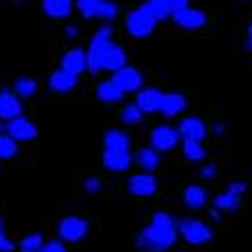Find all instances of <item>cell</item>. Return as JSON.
<instances>
[{"label": "cell", "mask_w": 252, "mask_h": 252, "mask_svg": "<svg viewBox=\"0 0 252 252\" xmlns=\"http://www.w3.org/2000/svg\"><path fill=\"white\" fill-rule=\"evenodd\" d=\"M6 131H8V135H10L12 139H16V141H31V139H34L36 133H38L36 127H34V123L29 121V119H25V117H16V119L8 121Z\"/></svg>", "instance_id": "11"}, {"label": "cell", "mask_w": 252, "mask_h": 252, "mask_svg": "<svg viewBox=\"0 0 252 252\" xmlns=\"http://www.w3.org/2000/svg\"><path fill=\"white\" fill-rule=\"evenodd\" d=\"M77 8L85 18H115L117 16V4L107 2V0H77Z\"/></svg>", "instance_id": "6"}, {"label": "cell", "mask_w": 252, "mask_h": 252, "mask_svg": "<svg viewBox=\"0 0 252 252\" xmlns=\"http://www.w3.org/2000/svg\"><path fill=\"white\" fill-rule=\"evenodd\" d=\"M0 131H2V123H0Z\"/></svg>", "instance_id": "41"}, {"label": "cell", "mask_w": 252, "mask_h": 252, "mask_svg": "<svg viewBox=\"0 0 252 252\" xmlns=\"http://www.w3.org/2000/svg\"><path fill=\"white\" fill-rule=\"evenodd\" d=\"M40 252H69V250H67V246L63 244L61 240H49Z\"/></svg>", "instance_id": "34"}, {"label": "cell", "mask_w": 252, "mask_h": 252, "mask_svg": "<svg viewBox=\"0 0 252 252\" xmlns=\"http://www.w3.org/2000/svg\"><path fill=\"white\" fill-rule=\"evenodd\" d=\"M20 252H29V250H20Z\"/></svg>", "instance_id": "42"}, {"label": "cell", "mask_w": 252, "mask_h": 252, "mask_svg": "<svg viewBox=\"0 0 252 252\" xmlns=\"http://www.w3.org/2000/svg\"><path fill=\"white\" fill-rule=\"evenodd\" d=\"M16 152H18L16 139H12L8 133L6 135L0 133V159H10L16 156Z\"/></svg>", "instance_id": "29"}, {"label": "cell", "mask_w": 252, "mask_h": 252, "mask_svg": "<svg viewBox=\"0 0 252 252\" xmlns=\"http://www.w3.org/2000/svg\"><path fill=\"white\" fill-rule=\"evenodd\" d=\"M36 89H38V83L34 79H31V77H20L14 83V91L20 97H32L36 93Z\"/></svg>", "instance_id": "28"}, {"label": "cell", "mask_w": 252, "mask_h": 252, "mask_svg": "<svg viewBox=\"0 0 252 252\" xmlns=\"http://www.w3.org/2000/svg\"><path fill=\"white\" fill-rule=\"evenodd\" d=\"M222 131H224V127H222L220 123H216V125H214V133H222Z\"/></svg>", "instance_id": "39"}, {"label": "cell", "mask_w": 252, "mask_h": 252, "mask_svg": "<svg viewBox=\"0 0 252 252\" xmlns=\"http://www.w3.org/2000/svg\"><path fill=\"white\" fill-rule=\"evenodd\" d=\"M135 163L141 167L143 172H154L156 167L159 165V152H156L154 148H141L137 154H135Z\"/></svg>", "instance_id": "23"}, {"label": "cell", "mask_w": 252, "mask_h": 252, "mask_svg": "<svg viewBox=\"0 0 252 252\" xmlns=\"http://www.w3.org/2000/svg\"><path fill=\"white\" fill-rule=\"evenodd\" d=\"M113 83L123 91V93H131V91H139L143 85V77L135 67H123L121 71L115 73Z\"/></svg>", "instance_id": "10"}, {"label": "cell", "mask_w": 252, "mask_h": 252, "mask_svg": "<svg viewBox=\"0 0 252 252\" xmlns=\"http://www.w3.org/2000/svg\"><path fill=\"white\" fill-rule=\"evenodd\" d=\"M131 163H133V158L129 152H111V150L103 152V165L109 172H125L129 170Z\"/></svg>", "instance_id": "18"}, {"label": "cell", "mask_w": 252, "mask_h": 252, "mask_svg": "<svg viewBox=\"0 0 252 252\" xmlns=\"http://www.w3.org/2000/svg\"><path fill=\"white\" fill-rule=\"evenodd\" d=\"M156 23H158V20H156V16L152 14L148 2L141 4V6H137L135 10H131V12L127 14V20H125L129 34L135 36V38L150 36L152 31H154V27H156Z\"/></svg>", "instance_id": "2"}, {"label": "cell", "mask_w": 252, "mask_h": 252, "mask_svg": "<svg viewBox=\"0 0 252 252\" xmlns=\"http://www.w3.org/2000/svg\"><path fill=\"white\" fill-rule=\"evenodd\" d=\"M57 230H59L61 240H65V242H81L83 238L87 236V232H89V222L85 218H79V216H67V218H63L59 222Z\"/></svg>", "instance_id": "5"}, {"label": "cell", "mask_w": 252, "mask_h": 252, "mask_svg": "<svg viewBox=\"0 0 252 252\" xmlns=\"http://www.w3.org/2000/svg\"><path fill=\"white\" fill-rule=\"evenodd\" d=\"M246 192V184L244 182H232L228 186V190L218 194L214 198V208L218 210V212H232V210L238 208L240 204V198L242 194Z\"/></svg>", "instance_id": "7"}, {"label": "cell", "mask_w": 252, "mask_h": 252, "mask_svg": "<svg viewBox=\"0 0 252 252\" xmlns=\"http://www.w3.org/2000/svg\"><path fill=\"white\" fill-rule=\"evenodd\" d=\"M97 97L103 101V103H117L123 99V91L111 81H103L101 85L97 87Z\"/></svg>", "instance_id": "25"}, {"label": "cell", "mask_w": 252, "mask_h": 252, "mask_svg": "<svg viewBox=\"0 0 252 252\" xmlns=\"http://www.w3.org/2000/svg\"><path fill=\"white\" fill-rule=\"evenodd\" d=\"M158 190V180L148 174V172H141V174H135L127 180V192L131 196H137V198H150L154 196Z\"/></svg>", "instance_id": "9"}, {"label": "cell", "mask_w": 252, "mask_h": 252, "mask_svg": "<svg viewBox=\"0 0 252 252\" xmlns=\"http://www.w3.org/2000/svg\"><path fill=\"white\" fill-rule=\"evenodd\" d=\"M23 113V103L12 91H0V119L12 121Z\"/></svg>", "instance_id": "16"}, {"label": "cell", "mask_w": 252, "mask_h": 252, "mask_svg": "<svg viewBox=\"0 0 252 252\" xmlns=\"http://www.w3.org/2000/svg\"><path fill=\"white\" fill-rule=\"evenodd\" d=\"M178 234L192 246H202L212 240V228L196 218H182L178 222Z\"/></svg>", "instance_id": "3"}, {"label": "cell", "mask_w": 252, "mask_h": 252, "mask_svg": "<svg viewBox=\"0 0 252 252\" xmlns=\"http://www.w3.org/2000/svg\"><path fill=\"white\" fill-rule=\"evenodd\" d=\"M109 43H111V29L101 27L95 32V36L91 38V45H89V51H87V69L91 73L101 71V57H103V51L107 49Z\"/></svg>", "instance_id": "4"}, {"label": "cell", "mask_w": 252, "mask_h": 252, "mask_svg": "<svg viewBox=\"0 0 252 252\" xmlns=\"http://www.w3.org/2000/svg\"><path fill=\"white\" fill-rule=\"evenodd\" d=\"M43 8L51 18H67L73 10V0H43Z\"/></svg>", "instance_id": "24"}, {"label": "cell", "mask_w": 252, "mask_h": 252, "mask_svg": "<svg viewBox=\"0 0 252 252\" xmlns=\"http://www.w3.org/2000/svg\"><path fill=\"white\" fill-rule=\"evenodd\" d=\"M61 69L73 75V77H79L83 71L87 69V53H83L81 49H73L69 51L65 57L61 59Z\"/></svg>", "instance_id": "14"}, {"label": "cell", "mask_w": 252, "mask_h": 252, "mask_svg": "<svg viewBox=\"0 0 252 252\" xmlns=\"http://www.w3.org/2000/svg\"><path fill=\"white\" fill-rule=\"evenodd\" d=\"M163 95L159 89H141L137 93V107L143 111V113H156V111H161V103H163Z\"/></svg>", "instance_id": "12"}, {"label": "cell", "mask_w": 252, "mask_h": 252, "mask_svg": "<svg viewBox=\"0 0 252 252\" xmlns=\"http://www.w3.org/2000/svg\"><path fill=\"white\" fill-rule=\"evenodd\" d=\"M210 214H212V218H214V220H216V218L220 216V212H218V210H216V208H214V210H212V212H210Z\"/></svg>", "instance_id": "40"}, {"label": "cell", "mask_w": 252, "mask_h": 252, "mask_svg": "<svg viewBox=\"0 0 252 252\" xmlns=\"http://www.w3.org/2000/svg\"><path fill=\"white\" fill-rule=\"evenodd\" d=\"M152 14L156 16V20H165L167 16H172V0H150L148 2Z\"/></svg>", "instance_id": "27"}, {"label": "cell", "mask_w": 252, "mask_h": 252, "mask_svg": "<svg viewBox=\"0 0 252 252\" xmlns=\"http://www.w3.org/2000/svg\"><path fill=\"white\" fill-rule=\"evenodd\" d=\"M186 109V97L182 93H165L161 103V115L176 117Z\"/></svg>", "instance_id": "19"}, {"label": "cell", "mask_w": 252, "mask_h": 252, "mask_svg": "<svg viewBox=\"0 0 252 252\" xmlns=\"http://www.w3.org/2000/svg\"><path fill=\"white\" fill-rule=\"evenodd\" d=\"M45 238L40 234H29L20 240V250H29V252H40L45 248Z\"/></svg>", "instance_id": "30"}, {"label": "cell", "mask_w": 252, "mask_h": 252, "mask_svg": "<svg viewBox=\"0 0 252 252\" xmlns=\"http://www.w3.org/2000/svg\"><path fill=\"white\" fill-rule=\"evenodd\" d=\"M172 18L178 27L188 29V31H194V29H200L206 25V14L198 8H186L182 12H176Z\"/></svg>", "instance_id": "17"}, {"label": "cell", "mask_w": 252, "mask_h": 252, "mask_svg": "<svg viewBox=\"0 0 252 252\" xmlns=\"http://www.w3.org/2000/svg\"><path fill=\"white\" fill-rule=\"evenodd\" d=\"M12 250H14V242L6 236L4 224H2V220H0V252H12Z\"/></svg>", "instance_id": "32"}, {"label": "cell", "mask_w": 252, "mask_h": 252, "mask_svg": "<svg viewBox=\"0 0 252 252\" xmlns=\"http://www.w3.org/2000/svg\"><path fill=\"white\" fill-rule=\"evenodd\" d=\"M49 85H51V89L57 91V93H67V91H71V89L77 85V77H73V75L65 73L63 69H59V71H55V73L51 75Z\"/></svg>", "instance_id": "22"}, {"label": "cell", "mask_w": 252, "mask_h": 252, "mask_svg": "<svg viewBox=\"0 0 252 252\" xmlns=\"http://www.w3.org/2000/svg\"><path fill=\"white\" fill-rule=\"evenodd\" d=\"M150 141L156 152H172L180 143V131L174 129L172 125H158L152 131Z\"/></svg>", "instance_id": "8"}, {"label": "cell", "mask_w": 252, "mask_h": 252, "mask_svg": "<svg viewBox=\"0 0 252 252\" xmlns=\"http://www.w3.org/2000/svg\"><path fill=\"white\" fill-rule=\"evenodd\" d=\"M246 47L252 49V23H250V27H248V40H246Z\"/></svg>", "instance_id": "37"}, {"label": "cell", "mask_w": 252, "mask_h": 252, "mask_svg": "<svg viewBox=\"0 0 252 252\" xmlns=\"http://www.w3.org/2000/svg\"><path fill=\"white\" fill-rule=\"evenodd\" d=\"M103 143H105V150H111V152H129V135L119 131V129H111V131L105 133Z\"/></svg>", "instance_id": "20"}, {"label": "cell", "mask_w": 252, "mask_h": 252, "mask_svg": "<svg viewBox=\"0 0 252 252\" xmlns=\"http://www.w3.org/2000/svg\"><path fill=\"white\" fill-rule=\"evenodd\" d=\"M178 131H180V135L184 139H192V141H202L206 137V133H208L206 123L200 117H194V115L182 119Z\"/></svg>", "instance_id": "13"}, {"label": "cell", "mask_w": 252, "mask_h": 252, "mask_svg": "<svg viewBox=\"0 0 252 252\" xmlns=\"http://www.w3.org/2000/svg\"><path fill=\"white\" fill-rule=\"evenodd\" d=\"M127 63V57H125L123 49L109 43L107 49L103 51V57H101V69H107V71H121L123 67H127L125 65Z\"/></svg>", "instance_id": "15"}, {"label": "cell", "mask_w": 252, "mask_h": 252, "mask_svg": "<svg viewBox=\"0 0 252 252\" xmlns=\"http://www.w3.org/2000/svg\"><path fill=\"white\" fill-rule=\"evenodd\" d=\"M216 172H218L216 163H208V165H204L202 170H200V176L206 178V180H210V178H214V176H216Z\"/></svg>", "instance_id": "35"}, {"label": "cell", "mask_w": 252, "mask_h": 252, "mask_svg": "<svg viewBox=\"0 0 252 252\" xmlns=\"http://www.w3.org/2000/svg\"><path fill=\"white\" fill-rule=\"evenodd\" d=\"M186 8H190V0H172V12H182ZM172 14V16H174Z\"/></svg>", "instance_id": "36"}, {"label": "cell", "mask_w": 252, "mask_h": 252, "mask_svg": "<svg viewBox=\"0 0 252 252\" xmlns=\"http://www.w3.org/2000/svg\"><path fill=\"white\" fill-rule=\"evenodd\" d=\"M206 202H208V194H206V190H204L202 186L192 184V186L186 188V192H184V204L190 208V210H200V208L206 206Z\"/></svg>", "instance_id": "21"}, {"label": "cell", "mask_w": 252, "mask_h": 252, "mask_svg": "<svg viewBox=\"0 0 252 252\" xmlns=\"http://www.w3.org/2000/svg\"><path fill=\"white\" fill-rule=\"evenodd\" d=\"M184 156L190 161H202L206 158V150L200 141H192V139H184Z\"/></svg>", "instance_id": "26"}, {"label": "cell", "mask_w": 252, "mask_h": 252, "mask_svg": "<svg viewBox=\"0 0 252 252\" xmlns=\"http://www.w3.org/2000/svg\"><path fill=\"white\" fill-rule=\"evenodd\" d=\"M178 240V222L167 212H156L152 222L137 234V248L143 252H165Z\"/></svg>", "instance_id": "1"}, {"label": "cell", "mask_w": 252, "mask_h": 252, "mask_svg": "<svg viewBox=\"0 0 252 252\" xmlns=\"http://www.w3.org/2000/svg\"><path fill=\"white\" fill-rule=\"evenodd\" d=\"M143 119V111L137 107V105H127L123 111H121V121L125 125H137Z\"/></svg>", "instance_id": "31"}, {"label": "cell", "mask_w": 252, "mask_h": 252, "mask_svg": "<svg viewBox=\"0 0 252 252\" xmlns=\"http://www.w3.org/2000/svg\"><path fill=\"white\" fill-rule=\"evenodd\" d=\"M101 188H103V184H101L99 178H87V180H85V192H89V194H99Z\"/></svg>", "instance_id": "33"}, {"label": "cell", "mask_w": 252, "mask_h": 252, "mask_svg": "<svg viewBox=\"0 0 252 252\" xmlns=\"http://www.w3.org/2000/svg\"><path fill=\"white\" fill-rule=\"evenodd\" d=\"M75 34H77V29H75V27H69V29H67V36H71V38H73Z\"/></svg>", "instance_id": "38"}]
</instances>
